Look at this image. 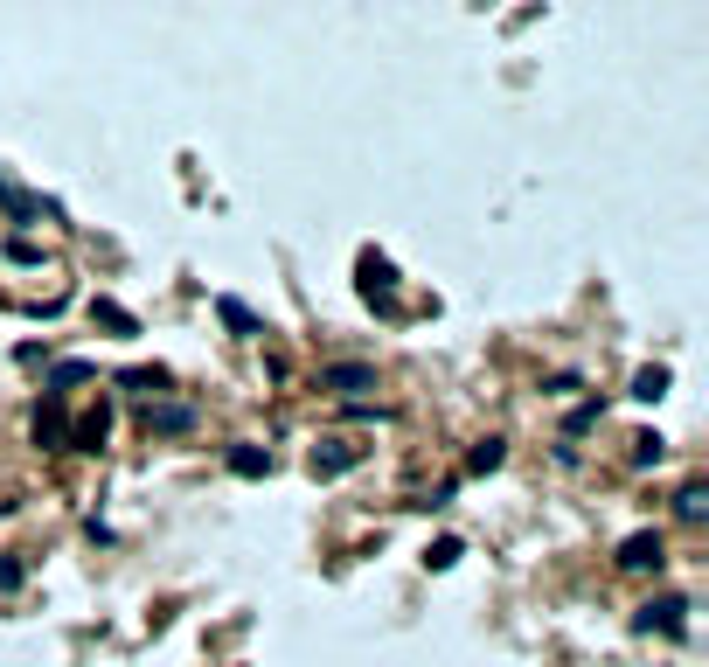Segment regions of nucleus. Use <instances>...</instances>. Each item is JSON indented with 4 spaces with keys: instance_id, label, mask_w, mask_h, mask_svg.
Masks as SVG:
<instances>
[{
    "instance_id": "f257e3e1",
    "label": "nucleus",
    "mask_w": 709,
    "mask_h": 667,
    "mask_svg": "<svg viewBox=\"0 0 709 667\" xmlns=\"http://www.w3.org/2000/svg\"><path fill=\"white\" fill-rule=\"evenodd\" d=\"M28 438H35V452H70V417H63V397H49V390H42L35 417H28Z\"/></svg>"
},
{
    "instance_id": "f03ea898",
    "label": "nucleus",
    "mask_w": 709,
    "mask_h": 667,
    "mask_svg": "<svg viewBox=\"0 0 709 667\" xmlns=\"http://www.w3.org/2000/svg\"><path fill=\"white\" fill-rule=\"evenodd\" d=\"M612 563H619V570H661V563H668V535L661 529H633L626 542H619Z\"/></svg>"
},
{
    "instance_id": "7ed1b4c3",
    "label": "nucleus",
    "mask_w": 709,
    "mask_h": 667,
    "mask_svg": "<svg viewBox=\"0 0 709 667\" xmlns=\"http://www.w3.org/2000/svg\"><path fill=\"white\" fill-rule=\"evenodd\" d=\"M348 466H362V445H348V438H320V445L306 452V473H313V480H341Z\"/></svg>"
},
{
    "instance_id": "20e7f679",
    "label": "nucleus",
    "mask_w": 709,
    "mask_h": 667,
    "mask_svg": "<svg viewBox=\"0 0 709 667\" xmlns=\"http://www.w3.org/2000/svg\"><path fill=\"white\" fill-rule=\"evenodd\" d=\"M320 390L327 397H362V390H376V362H327Z\"/></svg>"
},
{
    "instance_id": "39448f33",
    "label": "nucleus",
    "mask_w": 709,
    "mask_h": 667,
    "mask_svg": "<svg viewBox=\"0 0 709 667\" xmlns=\"http://www.w3.org/2000/svg\"><path fill=\"white\" fill-rule=\"evenodd\" d=\"M105 438H112V397H98L70 424V452H105Z\"/></svg>"
},
{
    "instance_id": "423d86ee",
    "label": "nucleus",
    "mask_w": 709,
    "mask_h": 667,
    "mask_svg": "<svg viewBox=\"0 0 709 667\" xmlns=\"http://www.w3.org/2000/svg\"><path fill=\"white\" fill-rule=\"evenodd\" d=\"M682 598H647L640 612H633V633H682Z\"/></svg>"
},
{
    "instance_id": "0eeeda50",
    "label": "nucleus",
    "mask_w": 709,
    "mask_h": 667,
    "mask_svg": "<svg viewBox=\"0 0 709 667\" xmlns=\"http://www.w3.org/2000/svg\"><path fill=\"white\" fill-rule=\"evenodd\" d=\"M181 431H195L188 403H146V438H181Z\"/></svg>"
},
{
    "instance_id": "6e6552de",
    "label": "nucleus",
    "mask_w": 709,
    "mask_h": 667,
    "mask_svg": "<svg viewBox=\"0 0 709 667\" xmlns=\"http://www.w3.org/2000/svg\"><path fill=\"white\" fill-rule=\"evenodd\" d=\"M390 292H397V265L383 251H362V299H383L390 306Z\"/></svg>"
},
{
    "instance_id": "1a4fd4ad",
    "label": "nucleus",
    "mask_w": 709,
    "mask_h": 667,
    "mask_svg": "<svg viewBox=\"0 0 709 667\" xmlns=\"http://www.w3.org/2000/svg\"><path fill=\"white\" fill-rule=\"evenodd\" d=\"M216 320H223V327H230L237 341H258V334H265V320H258V313H251L244 299H230V292L216 299Z\"/></svg>"
},
{
    "instance_id": "9d476101",
    "label": "nucleus",
    "mask_w": 709,
    "mask_h": 667,
    "mask_svg": "<svg viewBox=\"0 0 709 667\" xmlns=\"http://www.w3.org/2000/svg\"><path fill=\"white\" fill-rule=\"evenodd\" d=\"M223 459H230L237 480H265V473H272V452H265V445H230Z\"/></svg>"
},
{
    "instance_id": "9b49d317",
    "label": "nucleus",
    "mask_w": 709,
    "mask_h": 667,
    "mask_svg": "<svg viewBox=\"0 0 709 667\" xmlns=\"http://www.w3.org/2000/svg\"><path fill=\"white\" fill-rule=\"evenodd\" d=\"M501 466H508V438H480V445L466 452V473H473V480H480V473H501Z\"/></svg>"
},
{
    "instance_id": "f8f14e48",
    "label": "nucleus",
    "mask_w": 709,
    "mask_h": 667,
    "mask_svg": "<svg viewBox=\"0 0 709 667\" xmlns=\"http://www.w3.org/2000/svg\"><path fill=\"white\" fill-rule=\"evenodd\" d=\"M91 320H98V327H112V334H140V320H133L119 299H91Z\"/></svg>"
},
{
    "instance_id": "ddd939ff",
    "label": "nucleus",
    "mask_w": 709,
    "mask_h": 667,
    "mask_svg": "<svg viewBox=\"0 0 709 667\" xmlns=\"http://www.w3.org/2000/svg\"><path fill=\"white\" fill-rule=\"evenodd\" d=\"M591 424H605V397H584V403L564 417V445H570V438H584Z\"/></svg>"
},
{
    "instance_id": "4468645a",
    "label": "nucleus",
    "mask_w": 709,
    "mask_h": 667,
    "mask_svg": "<svg viewBox=\"0 0 709 667\" xmlns=\"http://www.w3.org/2000/svg\"><path fill=\"white\" fill-rule=\"evenodd\" d=\"M91 376H98L91 362H56V369H49V397H63V390H77V383H91Z\"/></svg>"
},
{
    "instance_id": "2eb2a0df",
    "label": "nucleus",
    "mask_w": 709,
    "mask_h": 667,
    "mask_svg": "<svg viewBox=\"0 0 709 667\" xmlns=\"http://www.w3.org/2000/svg\"><path fill=\"white\" fill-rule=\"evenodd\" d=\"M626 397H640V403H661V397H668V369H661V362H654V369H640Z\"/></svg>"
},
{
    "instance_id": "dca6fc26",
    "label": "nucleus",
    "mask_w": 709,
    "mask_h": 667,
    "mask_svg": "<svg viewBox=\"0 0 709 667\" xmlns=\"http://www.w3.org/2000/svg\"><path fill=\"white\" fill-rule=\"evenodd\" d=\"M675 515H682V522H703V515H709V487H703V480H689V487L675 494Z\"/></svg>"
},
{
    "instance_id": "f3484780",
    "label": "nucleus",
    "mask_w": 709,
    "mask_h": 667,
    "mask_svg": "<svg viewBox=\"0 0 709 667\" xmlns=\"http://www.w3.org/2000/svg\"><path fill=\"white\" fill-rule=\"evenodd\" d=\"M459 556H466V542H459V535H438V542L425 549V570H452Z\"/></svg>"
},
{
    "instance_id": "a211bd4d",
    "label": "nucleus",
    "mask_w": 709,
    "mask_h": 667,
    "mask_svg": "<svg viewBox=\"0 0 709 667\" xmlns=\"http://www.w3.org/2000/svg\"><path fill=\"white\" fill-rule=\"evenodd\" d=\"M119 390H167V369H160V362H153V369H126Z\"/></svg>"
},
{
    "instance_id": "6ab92c4d",
    "label": "nucleus",
    "mask_w": 709,
    "mask_h": 667,
    "mask_svg": "<svg viewBox=\"0 0 709 667\" xmlns=\"http://www.w3.org/2000/svg\"><path fill=\"white\" fill-rule=\"evenodd\" d=\"M633 466H661V431H640L633 438Z\"/></svg>"
},
{
    "instance_id": "aec40b11",
    "label": "nucleus",
    "mask_w": 709,
    "mask_h": 667,
    "mask_svg": "<svg viewBox=\"0 0 709 667\" xmlns=\"http://www.w3.org/2000/svg\"><path fill=\"white\" fill-rule=\"evenodd\" d=\"M21 577H28V563L21 556H0V591H21Z\"/></svg>"
},
{
    "instance_id": "412c9836",
    "label": "nucleus",
    "mask_w": 709,
    "mask_h": 667,
    "mask_svg": "<svg viewBox=\"0 0 709 667\" xmlns=\"http://www.w3.org/2000/svg\"><path fill=\"white\" fill-rule=\"evenodd\" d=\"M14 362H21V369H35V362H49V341H21V348H14Z\"/></svg>"
},
{
    "instance_id": "4be33fe9",
    "label": "nucleus",
    "mask_w": 709,
    "mask_h": 667,
    "mask_svg": "<svg viewBox=\"0 0 709 667\" xmlns=\"http://www.w3.org/2000/svg\"><path fill=\"white\" fill-rule=\"evenodd\" d=\"M0 195H7V174H0Z\"/></svg>"
}]
</instances>
